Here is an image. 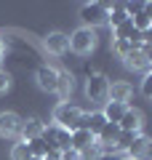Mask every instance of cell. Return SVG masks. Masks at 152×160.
Wrapping results in <instances>:
<instances>
[{
  "label": "cell",
  "instance_id": "cell-27",
  "mask_svg": "<svg viewBox=\"0 0 152 160\" xmlns=\"http://www.w3.org/2000/svg\"><path fill=\"white\" fill-rule=\"evenodd\" d=\"M125 155H120V152H99V158L96 160H123Z\"/></svg>",
  "mask_w": 152,
  "mask_h": 160
},
{
  "label": "cell",
  "instance_id": "cell-12",
  "mask_svg": "<svg viewBox=\"0 0 152 160\" xmlns=\"http://www.w3.org/2000/svg\"><path fill=\"white\" fill-rule=\"evenodd\" d=\"M43 133V123L38 118H24L22 120V131H19V142H32V139H40Z\"/></svg>",
  "mask_w": 152,
  "mask_h": 160
},
{
  "label": "cell",
  "instance_id": "cell-32",
  "mask_svg": "<svg viewBox=\"0 0 152 160\" xmlns=\"http://www.w3.org/2000/svg\"><path fill=\"white\" fill-rule=\"evenodd\" d=\"M147 160H152V142H149V149H147Z\"/></svg>",
  "mask_w": 152,
  "mask_h": 160
},
{
  "label": "cell",
  "instance_id": "cell-11",
  "mask_svg": "<svg viewBox=\"0 0 152 160\" xmlns=\"http://www.w3.org/2000/svg\"><path fill=\"white\" fill-rule=\"evenodd\" d=\"M131 96H134V86H131L128 80H112L109 83V102L128 104Z\"/></svg>",
  "mask_w": 152,
  "mask_h": 160
},
{
  "label": "cell",
  "instance_id": "cell-4",
  "mask_svg": "<svg viewBox=\"0 0 152 160\" xmlns=\"http://www.w3.org/2000/svg\"><path fill=\"white\" fill-rule=\"evenodd\" d=\"M107 13H109V3H83L80 6V22H83V27L96 29L107 24Z\"/></svg>",
  "mask_w": 152,
  "mask_h": 160
},
{
  "label": "cell",
  "instance_id": "cell-1",
  "mask_svg": "<svg viewBox=\"0 0 152 160\" xmlns=\"http://www.w3.org/2000/svg\"><path fill=\"white\" fill-rule=\"evenodd\" d=\"M51 120H53V126H59V128L78 131V128H80V120H83V109H80L78 104H72V102H59L56 107H53Z\"/></svg>",
  "mask_w": 152,
  "mask_h": 160
},
{
  "label": "cell",
  "instance_id": "cell-30",
  "mask_svg": "<svg viewBox=\"0 0 152 160\" xmlns=\"http://www.w3.org/2000/svg\"><path fill=\"white\" fill-rule=\"evenodd\" d=\"M144 16L152 22V3H144Z\"/></svg>",
  "mask_w": 152,
  "mask_h": 160
},
{
  "label": "cell",
  "instance_id": "cell-5",
  "mask_svg": "<svg viewBox=\"0 0 152 160\" xmlns=\"http://www.w3.org/2000/svg\"><path fill=\"white\" fill-rule=\"evenodd\" d=\"M96 48V29L88 27H78L72 35H69V51L78 53V56H88Z\"/></svg>",
  "mask_w": 152,
  "mask_h": 160
},
{
  "label": "cell",
  "instance_id": "cell-22",
  "mask_svg": "<svg viewBox=\"0 0 152 160\" xmlns=\"http://www.w3.org/2000/svg\"><path fill=\"white\" fill-rule=\"evenodd\" d=\"M134 48H136V46H131L128 40H115V38H112V51L118 53L120 59H125V56H128L131 51H134Z\"/></svg>",
  "mask_w": 152,
  "mask_h": 160
},
{
  "label": "cell",
  "instance_id": "cell-19",
  "mask_svg": "<svg viewBox=\"0 0 152 160\" xmlns=\"http://www.w3.org/2000/svg\"><path fill=\"white\" fill-rule=\"evenodd\" d=\"M29 147V155H32V158H45V155H48V147H45V142L43 139H32V142H24Z\"/></svg>",
  "mask_w": 152,
  "mask_h": 160
},
{
  "label": "cell",
  "instance_id": "cell-16",
  "mask_svg": "<svg viewBox=\"0 0 152 160\" xmlns=\"http://www.w3.org/2000/svg\"><path fill=\"white\" fill-rule=\"evenodd\" d=\"M94 144H96V136H94V133H88L85 128L72 131V149H75V152H83V149L94 147Z\"/></svg>",
  "mask_w": 152,
  "mask_h": 160
},
{
  "label": "cell",
  "instance_id": "cell-9",
  "mask_svg": "<svg viewBox=\"0 0 152 160\" xmlns=\"http://www.w3.org/2000/svg\"><path fill=\"white\" fill-rule=\"evenodd\" d=\"M120 131H131V133H141V128H144V115H141V109L136 107H128L125 109V115L120 118Z\"/></svg>",
  "mask_w": 152,
  "mask_h": 160
},
{
  "label": "cell",
  "instance_id": "cell-35",
  "mask_svg": "<svg viewBox=\"0 0 152 160\" xmlns=\"http://www.w3.org/2000/svg\"><path fill=\"white\" fill-rule=\"evenodd\" d=\"M0 64H3V53H0Z\"/></svg>",
  "mask_w": 152,
  "mask_h": 160
},
{
  "label": "cell",
  "instance_id": "cell-14",
  "mask_svg": "<svg viewBox=\"0 0 152 160\" xmlns=\"http://www.w3.org/2000/svg\"><path fill=\"white\" fill-rule=\"evenodd\" d=\"M107 126V120H104V115L99 112H83V120H80V128H85L88 133H94V136H99V131Z\"/></svg>",
  "mask_w": 152,
  "mask_h": 160
},
{
  "label": "cell",
  "instance_id": "cell-33",
  "mask_svg": "<svg viewBox=\"0 0 152 160\" xmlns=\"http://www.w3.org/2000/svg\"><path fill=\"white\" fill-rule=\"evenodd\" d=\"M147 72H152V59H149V64H147Z\"/></svg>",
  "mask_w": 152,
  "mask_h": 160
},
{
  "label": "cell",
  "instance_id": "cell-24",
  "mask_svg": "<svg viewBox=\"0 0 152 160\" xmlns=\"http://www.w3.org/2000/svg\"><path fill=\"white\" fill-rule=\"evenodd\" d=\"M8 88H11V75H8L6 69H0V96H3Z\"/></svg>",
  "mask_w": 152,
  "mask_h": 160
},
{
  "label": "cell",
  "instance_id": "cell-10",
  "mask_svg": "<svg viewBox=\"0 0 152 160\" xmlns=\"http://www.w3.org/2000/svg\"><path fill=\"white\" fill-rule=\"evenodd\" d=\"M72 91H75V75L69 69H59V83H56V96L59 102H69L72 99Z\"/></svg>",
  "mask_w": 152,
  "mask_h": 160
},
{
  "label": "cell",
  "instance_id": "cell-29",
  "mask_svg": "<svg viewBox=\"0 0 152 160\" xmlns=\"http://www.w3.org/2000/svg\"><path fill=\"white\" fill-rule=\"evenodd\" d=\"M43 160H62V152H59V149H48V155H45Z\"/></svg>",
  "mask_w": 152,
  "mask_h": 160
},
{
  "label": "cell",
  "instance_id": "cell-21",
  "mask_svg": "<svg viewBox=\"0 0 152 160\" xmlns=\"http://www.w3.org/2000/svg\"><path fill=\"white\" fill-rule=\"evenodd\" d=\"M32 158V155H29V147L24 142H16L11 147V160H29Z\"/></svg>",
  "mask_w": 152,
  "mask_h": 160
},
{
  "label": "cell",
  "instance_id": "cell-3",
  "mask_svg": "<svg viewBox=\"0 0 152 160\" xmlns=\"http://www.w3.org/2000/svg\"><path fill=\"white\" fill-rule=\"evenodd\" d=\"M40 139L45 142V147H48V149H59V152L72 149V131L59 128V126H53V123H51V126H43Z\"/></svg>",
  "mask_w": 152,
  "mask_h": 160
},
{
  "label": "cell",
  "instance_id": "cell-25",
  "mask_svg": "<svg viewBox=\"0 0 152 160\" xmlns=\"http://www.w3.org/2000/svg\"><path fill=\"white\" fill-rule=\"evenodd\" d=\"M123 8H125V13H128V16H136V13L144 11V3H123Z\"/></svg>",
  "mask_w": 152,
  "mask_h": 160
},
{
  "label": "cell",
  "instance_id": "cell-28",
  "mask_svg": "<svg viewBox=\"0 0 152 160\" xmlns=\"http://www.w3.org/2000/svg\"><path fill=\"white\" fill-rule=\"evenodd\" d=\"M141 46H149V48H152V27L141 32Z\"/></svg>",
  "mask_w": 152,
  "mask_h": 160
},
{
  "label": "cell",
  "instance_id": "cell-2",
  "mask_svg": "<svg viewBox=\"0 0 152 160\" xmlns=\"http://www.w3.org/2000/svg\"><path fill=\"white\" fill-rule=\"evenodd\" d=\"M85 99L91 104H107L109 102V78L101 72H91L85 80Z\"/></svg>",
  "mask_w": 152,
  "mask_h": 160
},
{
  "label": "cell",
  "instance_id": "cell-23",
  "mask_svg": "<svg viewBox=\"0 0 152 160\" xmlns=\"http://www.w3.org/2000/svg\"><path fill=\"white\" fill-rule=\"evenodd\" d=\"M141 93L152 99V72H144V78H141Z\"/></svg>",
  "mask_w": 152,
  "mask_h": 160
},
{
  "label": "cell",
  "instance_id": "cell-8",
  "mask_svg": "<svg viewBox=\"0 0 152 160\" xmlns=\"http://www.w3.org/2000/svg\"><path fill=\"white\" fill-rule=\"evenodd\" d=\"M22 115L16 112H0V136L3 139H16L22 131Z\"/></svg>",
  "mask_w": 152,
  "mask_h": 160
},
{
  "label": "cell",
  "instance_id": "cell-34",
  "mask_svg": "<svg viewBox=\"0 0 152 160\" xmlns=\"http://www.w3.org/2000/svg\"><path fill=\"white\" fill-rule=\"evenodd\" d=\"M29 160H43V158H29Z\"/></svg>",
  "mask_w": 152,
  "mask_h": 160
},
{
  "label": "cell",
  "instance_id": "cell-15",
  "mask_svg": "<svg viewBox=\"0 0 152 160\" xmlns=\"http://www.w3.org/2000/svg\"><path fill=\"white\" fill-rule=\"evenodd\" d=\"M123 64L128 69H134V72H147V64H149V59L141 53V48H134V51L128 53V56L123 59Z\"/></svg>",
  "mask_w": 152,
  "mask_h": 160
},
{
  "label": "cell",
  "instance_id": "cell-31",
  "mask_svg": "<svg viewBox=\"0 0 152 160\" xmlns=\"http://www.w3.org/2000/svg\"><path fill=\"white\" fill-rule=\"evenodd\" d=\"M0 53H6V38L0 35Z\"/></svg>",
  "mask_w": 152,
  "mask_h": 160
},
{
  "label": "cell",
  "instance_id": "cell-13",
  "mask_svg": "<svg viewBox=\"0 0 152 160\" xmlns=\"http://www.w3.org/2000/svg\"><path fill=\"white\" fill-rule=\"evenodd\" d=\"M149 142H152V139L147 136V133H139V136L134 139V144L125 149V158H131V160H147V149H149Z\"/></svg>",
  "mask_w": 152,
  "mask_h": 160
},
{
  "label": "cell",
  "instance_id": "cell-7",
  "mask_svg": "<svg viewBox=\"0 0 152 160\" xmlns=\"http://www.w3.org/2000/svg\"><path fill=\"white\" fill-rule=\"evenodd\" d=\"M43 48L51 53V56H64L69 51V35L64 32H48L43 38Z\"/></svg>",
  "mask_w": 152,
  "mask_h": 160
},
{
  "label": "cell",
  "instance_id": "cell-6",
  "mask_svg": "<svg viewBox=\"0 0 152 160\" xmlns=\"http://www.w3.org/2000/svg\"><path fill=\"white\" fill-rule=\"evenodd\" d=\"M35 80H38V88H40V91L53 93V91H56V83H59V67L40 64L38 72H35Z\"/></svg>",
  "mask_w": 152,
  "mask_h": 160
},
{
  "label": "cell",
  "instance_id": "cell-18",
  "mask_svg": "<svg viewBox=\"0 0 152 160\" xmlns=\"http://www.w3.org/2000/svg\"><path fill=\"white\" fill-rule=\"evenodd\" d=\"M128 13H125V8H123V3H112V6H109V13H107V24L109 27H120V24L123 22H128Z\"/></svg>",
  "mask_w": 152,
  "mask_h": 160
},
{
  "label": "cell",
  "instance_id": "cell-36",
  "mask_svg": "<svg viewBox=\"0 0 152 160\" xmlns=\"http://www.w3.org/2000/svg\"><path fill=\"white\" fill-rule=\"evenodd\" d=\"M123 160H131V158H123Z\"/></svg>",
  "mask_w": 152,
  "mask_h": 160
},
{
  "label": "cell",
  "instance_id": "cell-20",
  "mask_svg": "<svg viewBox=\"0 0 152 160\" xmlns=\"http://www.w3.org/2000/svg\"><path fill=\"white\" fill-rule=\"evenodd\" d=\"M139 136V133H131V131H120V136H118V142H115V147H118V152H125V149L134 144V139Z\"/></svg>",
  "mask_w": 152,
  "mask_h": 160
},
{
  "label": "cell",
  "instance_id": "cell-17",
  "mask_svg": "<svg viewBox=\"0 0 152 160\" xmlns=\"http://www.w3.org/2000/svg\"><path fill=\"white\" fill-rule=\"evenodd\" d=\"M125 109H128V104L107 102V104H104V109H101V115H104V120H107V123H120V118L125 115Z\"/></svg>",
  "mask_w": 152,
  "mask_h": 160
},
{
  "label": "cell",
  "instance_id": "cell-26",
  "mask_svg": "<svg viewBox=\"0 0 152 160\" xmlns=\"http://www.w3.org/2000/svg\"><path fill=\"white\" fill-rule=\"evenodd\" d=\"M78 158H80V160H96V158H99L96 144H94V147H88V149H83V152H78Z\"/></svg>",
  "mask_w": 152,
  "mask_h": 160
}]
</instances>
